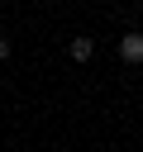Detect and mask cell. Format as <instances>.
Instances as JSON below:
<instances>
[{
	"instance_id": "1",
	"label": "cell",
	"mask_w": 143,
	"mask_h": 152,
	"mask_svg": "<svg viewBox=\"0 0 143 152\" xmlns=\"http://www.w3.org/2000/svg\"><path fill=\"white\" fill-rule=\"evenodd\" d=\"M67 57H72V62H91V57H95V38H86V33H76V38L67 43Z\"/></svg>"
},
{
	"instance_id": "2",
	"label": "cell",
	"mask_w": 143,
	"mask_h": 152,
	"mask_svg": "<svg viewBox=\"0 0 143 152\" xmlns=\"http://www.w3.org/2000/svg\"><path fill=\"white\" fill-rule=\"evenodd\" d=\"M119 57L124 62H143V33H124L119 38Z\"/></svg>"
},
{
	"instance_id": "3",
	"label": "cell",
	"mask_w": 143,
	"mask_h": 152,
	"mask_svg": "<svg viewBox=\"0 0 143 152\" xmlns=\"http://www.w3.org/2000/svg\"><path fill=\"white\" fill-rule=\"evenodd\" d=\"M5 57H10V38H0V62H5Z\"/></svg>"
}]
</instances>
